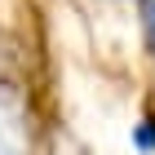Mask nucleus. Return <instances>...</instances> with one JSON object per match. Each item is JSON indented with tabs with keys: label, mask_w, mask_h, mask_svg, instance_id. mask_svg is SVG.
Here are the masks:
<instances>
[{
	"label": "nucleus",
	"mask_w": 155,
	"mask_h": 155,
	"mask_svg": "<svg viewBox=\"0 0 155 155\" xmlns=\"http://www.w3.org/2000/svg\"><path fill=\"white\" fill-rule=\"evenodd\" d=\"M0 155H13V142H9V133H5V124H0Z\"/></svg>",
	"instance_id": "nucleus-1"
}]
</instances>
